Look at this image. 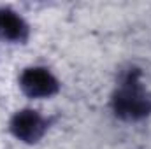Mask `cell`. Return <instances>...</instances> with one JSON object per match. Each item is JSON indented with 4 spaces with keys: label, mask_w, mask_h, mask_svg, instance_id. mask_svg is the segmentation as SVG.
<instances>
[{
    "label": "cell",
    "mask_w": 151,
    "mask_h": 149,
    "mask_svg": "<svg viewBox=\"0 0 151 149\" xmlns=\"http://www.w3.org/2000/svg\"><path fill=\"white\" fill-rule=\"evenodd\" d=\"M114 111L125 119H141L151 112V95L141 86L139 74L130 72L114 95Z\"/></svg>",
    "instance_id": "1"
},
{
    "label": "cell",
    "mask_w": 151,
    "mask_h": 149,
    "mask_svg": "<svg viewBox=\"0 0 151 149\" xmlns=\"http://www.w3.org/2000/svg\"><path fill=\"white\" fill-rule=\"evenodd\" d=\"M21 88L28 97L40 98V97H51L58 91V82L46 69L34 67L27 69L21 74Z\"/></svg>",
    "instance_id": "2"
},
{
    "label": "cell",
    "mask_w": 151,
    "mask_h": 149,
    "mask_svg": "<svg viewBox=\"0 0 151 149\" xmlns=\"http://www.w3.org/2000/svg\"><path fill=\"white\" fill-rule=\"evenodd\" d=\"M11 128L18 139H21L25 142H37L46 130V121L35 111L27 109V111L18 112L12 117Z\"/></svg>",
    "instance_id": "3"
},
{
    "label": "cell",
    "mask_w": 151,
    "mask_h": 149,
    "mask_svg": "<svg viewBox=\"0 0 151 149\" xmlns=\"http://www.w3.org/2000/svg\"><path fill=\"white\" fill-rule=\"evenodd\" d=\"M28 35L25 21L11 9H0V37L14 42H21Z\"/></svg>",
    "instance_id": "4"
}]
</instances>
